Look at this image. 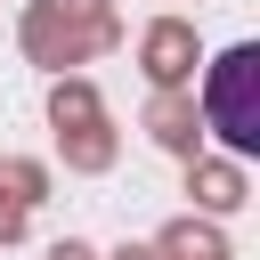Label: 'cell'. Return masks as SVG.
Masks as SVG:
<instances>
[{
    "label": "cell",
    "mask_w": 260,
    "mask_h": 260,
    "mask_svg": "<svg viewBox=\"0 0 260 260\" xmlns=\"http://www.w3.org/2000/svg\"><path fill=\"white\" fill-rule=\"evenodd\" d=\"M203 114L219 130L228 154H260V49L236 41L211 57V81H203Z\"/></svg>",
    "instance_id": "obj_1"
}]
</instances>
